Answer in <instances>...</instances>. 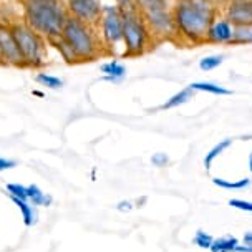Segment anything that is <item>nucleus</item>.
Listing matches in <instances>:
<instances>
[{"label": "nucleus", "instance_id": "obj_1", "mask_svg": "<svg viewBox=\"0 0 252 252\" xmlns=\"http://www.w3.org/2000/svg\"><path fill=\"white\" fill-rule=\"evenodd\" d=\"M178 42L204 45L209 27L220 15L216 0H174L171 5Z\"/></svg>", "mask_w": 252, "mask_h": 252}, {"label": "nucleus", "instance_id": "obj_2", "mask_svg": "<svg viewBox=\"0 0 252 252\" xmlns=\"http://www.w3.org/2000/svg\"><path fill=\"white\" fill-rule=\"evenodd\" d=\"M22 5L24 22L47 42L60 37L70 17L65 0H22Z\"/></svg>", "mask_w": 252, "mask_h": 252}, {"label": "nucleus", "instance_id": "obj_29", "mask_svg": "<svg viewBox=\"0 0 252 252\" xmlns=\"http://www.w3.org/2000/svg\"><path fill=\"white\" fill-rule=\"evenodd\" d=\"M151 163L158 166V168H163V166L169 163V158L166 153H156V155H153V158H151Z\"/></svg>", "mask_w": 252, "mask_h": 252}, {"label": "nucleus", "instance_id": "obj_27", "mask_svg": "<svg viewBox=\"0 0 252 252\" xmlns=\"http://www.w3.org/2000/svg\"><path fill=\"white\" fill-rule=\"evenodd\" d=\"M7 191L10 196L20 197V199L27 201L29 199V192H27V188L22 186V184H7Z\"/></svg>", "mask_w": 252, "mask_h": 252}, {"label": "nucleus", "instance_id": "obj_15", "mask_svg": "<svg viewBox=\"0 0 252 252\" xmlns=\"http://www.w3.org/2000/svg\"><path fill=\"white\" fill-rule=\"evenodd\" d=\"M48 45L55 47V50H57L58 53H60V57H62L66 63H78V58L75 57V53H73V50L70 48V45L62 38V35H60V37H57V38L50 40V42H48Z\"/></svg>", "mask_w": 252, "mask_h": 252}, {"label": "nucleus", "instance_id": "obj_32", "mask_svg": "<svg viewBox=\"0 0 252 252\" xmlns=\"http://www.w3.org/2000/svg\"><path fill=\"white\" fill-rule=\"evenodd\" d=\"M244 244L252 247V232H246L244 234Z\"/></svg>", "mask_w": 252, "mask_h": 252}, {"label": "nucleus", "instance_id": "obj_25", "mask_svg": "<svg viewBox=\"0 0 252 252\" xmlns=\"http://www.w3.org/2000/svg\"><path fill=\"white\" fill-rule=\"evenodd\" d=\"M222 62H224V57L222 55H209V57L201 58L199 68L202 71H211V70L218 68L219 65H222Z\"/></svg>", "mask_w": 252, "mask_h": 252}, {"label": "nucleus", "instance_id": "obj_20", "mask_svg": "<svg viewBox=\"0 0 252 252\" xmlns=\"http://www.w3.org/2000/svg\"><path fill=\"white\" fill-rule=\"evenodd\" d=\"M189 87L194 90V92H206L211 94H231V90L220 87V85L211 83V82H196V83H191Z\"/></svg>", "mask_w": 252, "mask_h": 252}, {"label": "nucleus", "instance_id": "obj_23", "mask_svg": "<svg viewBox=\"0 0 252 252\" xmlns=\"http://www.w3.org/2000/svg\"><path fill=\"white\" fill-rule=\"evenodd\" d=\"M35 82L38 85H42L45 88H50V90H58L63 87V80L58 78L55 75H50V73H37L35 76Z\"/></svg>", "mask_w": 252, "mask_h": 252}, {"label": "nucleus", "instance_id": "obj_11", "mask_svg": "<svg viewBox=\"0 0 252 252\" xmlns=\"http://www.w3.org/2000/svg\"><path fill=\"white\" fill-rule=\"evenodd\" d=\"M234 27L224 19V17H218L213 25L209 27L208 38H206V45H227L232 40Z\"/></svg>", "mask_w": 252, "mask_h": 252}, {"label": "nucleus", "instance_id": "obj_30", "mask_svg": "<svg viewBox=\"0 0 252 252\" xmlns=\"http://www.w3.org/2000/svg\"><path fill=\"white\" fill-rule=\"evenodd\" d=\"M17 163L13 159H7V158H0V171H5V169H12L15 168Z\"/></svg>", "mask_w": 252, "mask_h": 252}, {"label": "nucleus", "instance_id": "obj_12", "mask_svg": "<svg viewBox=\"0 0 252 252\" xmlns=\"http://www.w3.org/2000/svg\"><path fill=\"white\" fill-rule=\"evenodd\" d=\"M24 20L22 0H0V24L13 25Z\"/></svg>", "mask_w": 252, "mask_h": 252}, {"label": "nucleus", "instance_id": "obj_33", "mask_svg": "<svg viewBox=\"0 0 252 252\" xmlns=\"http://www.w3.org/2000/svg\"><path fill=\"white\" fill-rule=\"evenodd\" d=\"M236 252H252V247H249V246H237L236 247Z\"/></svg>", "mask_w": 252, "mask_h": 252}, {"label": "nucleus", "instance_id": "obj_18", "mask_svg": "<svg viewBox=\"0 0 252 252\" xmlns=\"http://www.w3.org/2000/svg\"><path fill=\"white\" fill-rule=\"evenodd\" d=\"M239 246V241L232 236H226V237H219V239L213 241V246H211V251L213 252H236V247Z\"/></svg>", "mask_w": 252, "mask_h": 252}, {"label": "nucleus", "instance_id": "obj_4", "mask_svg": "<svg viewBox=\"0 0 252 252\" xmlns=\"http://www.w3.org/2000/svg\"><path fill=\"white\" fill-rule=\"evenodd\" d=\"M123 17V53L126 58H136L153 50L156 40L138 5L120 10Z\"/></svg>", "mask_w": 252, "mask_h": 252}, {"label": "nucleus", "instance_id": "obj_8", "mask_svg": "<svg viewBox=\"0 0 252 252\" xmlns=\"http://www.w3.org/2000/svg\"><path fill=\"white\" fill-rule=\"evenodd\" d=\"M0 63L15 68H25V62L13 37L12 27L3 24H0Z\"/></svg>", "mask_w": 252, "mask_h": 252}, {"label": "nucleus", "instance_id": "obj_21", "mask_svg": "<svg viewBox=\"0 0 252 252\" xmlns=\"http://www.w3.org/2000/svg\"><path fill=\"white\" fill-rule=\"evenodd\" d=\"M27 192H29V199L33 202L35 206H50L52 204V197L47 196L45 192H42V189L35 184L27 186Z\"/></svg>", "mask_w": 252, "mask_h": 252}, {"label": "nucleus", "instance_id": "obj_28", "mask_svg": "<svg viewBox=\"0 0 252 252\" xmlns=\"http://www.w3.org/2000/svg\"><path fill=\"white\" fill-rule=\"evenodd\" d=\"M229 206L241 211H246V213H252V202L244 201V199H231L229 201Z\"/></svg>", "mask_w": 252, "mask_h": 252}, {"label": "nucleus", "instance_id": "obj_13", "mask_svg": "<svg viewBox=\"0 0 252 252\" xmlns=\"http://www.w3.org/2000/svg\"><path fill=\"white\" fill-rule=\"evenodd\" d=\"M101 73H103V80L111 83H118L126 76V66L123 63H120L118 60H110L101 65Z\"/></svg>", "mask_w": 252, "mask_h": 252}, {"label": "nucleus", "instance_id": "obj_6", "mask_svg": "<svg viewBox=\"0 0 252 252\" xmlns=\"http://www.w3.org/2000/svg\"><path fill=\"white\" fill-rule=\"evenodd\" d=\"M96 30L106 55H111L118 47H123V17L115 3H106V5L103 3V12L96 24Z\"/></svg>", "mask_w": 252, "mask_h": 252}, {"label": "nucleus", "instance_id": "obj_16", "mask_svg": "<svg viewBox=\"0 0 252 252\" xmlns=\"http://www.w3.org/2000/svg\"><path fill=\"white\" fill-rule=\"evenodd\" d=\"M10 197H12V201L19 206L20 213H22V216H24L25 226H29V227L33 226V224L37 222V211L33 209V206H30L29 202L20 199V197H15V196H10Z\"/></svg>", "mask_w": 252, "mask_h": 252}, {"label": "nucleus", "instance_id": "obj_19", "mask_svg": "<svg viewBox=\"0 0 252 252\" xmlns=\"http://www.w3.org/2000/svg\"><path fill=\"white\" fill-rule=\"evenodd\" d=\"M231 145H232V139H231V138H226V139H222V141H219L218 145H216V146L213 148V150H211V151L208 153V155H206V158H204L206 171H209V169H211V166H213L216 158L222 155V153L226 151Z\"/></svg>", "mask_w": 252, "mask_h": 252}, {"label": "nucleus", "instance_id": "obj_17", "mask_svg": "<svg viewBox=\"0 0 252 252\" xmlns=\"http://www.w3.org/2000/svg\"><path fill=\"white\" fill-rule=\"evenodd\" d=\"M231 43L232 45H252V25L234 27Z\"/></svg>", "mask_w": 252, "mask_h": 252}, {"label": "nucleus", "instance_id": "obj_22", "mask_svg": "<svg viewBox=\"0 0 252 252\" xmlns=\"http://www.w3.org/2000/svg\"><path fill=\"white\" fill-rule=\"evenodd\" d=\"M134 3L141 12H153V10H166L169 7V0H134Z\"/></svg>", "mask_w": 252, "mask_h": 252}, {"label": "nucleus", "instance_id": "obj_3", "mask_svg": "<svg viewBox=\"0 0 252 252\" xmlns=\"http://www.w3.org/2000/svg\"><path fill=\"white\" fill-rule=\"evenodd\" d=\"M62 38L70 45L78 63L93 62L100 57L106 55V50L98 35L96 25L87 24L75 17H68L65 27L62 30Z\"/></svg>", "mask_w": 252, "mask_h": 252}, {"label": "nucleus", "instance_id": "obj_31", "mask_svg": "<svg viewBox=\"0 0 252 252\" xmlns=\"http://www.w3.org/2000/svg\"><path fill=\"white\" fill-rule=\"evenodd\" d=\"M116 208H118V211H129L131 209V202H126V201H121L118 206H116Z\"/></svg>", "mask_w": 252, "mask_h": 252}, {"label": "nucleus", "instance_id": "obj_26", "mask_svg": "<svg viewBox=\"0 0 252 252\" xmlns=\"http://www.w3.org/2000/svg\"><path fill=\"white\" fill-rule=\"evenodd\" d=\"M213 236H209L208 232L204 231H197L196 236H194V244L197 247H201V249H211V246H213Z\"/></svg>", "mask_w": 252, "mask_h": 252}, {"label": "nucleus", "instance_id": "obj_7", "mask_svg": "<svg viewBox=\"0 0 252 252\" xmlns=\"http://www.w3.org/2000/svg\"><path fill=\"white\" fill-rule=\"evenodd\" d=\"M143 17H145L148 27H150L153 38L158 42H173V40H178V33H176V27H174V20H173V13H171V8H166V10H153V12H141Z\"/></svg>", "mask_w": 252, "mask_h": 252}, {"label": "nucleus", "instance_id": "obj_9", "mask_svg": "<svg viewBox=\"0 0 252 252\" xmlns=\"http://www.w3.org/2000/svg\"><path fill=\"white\" fill-rule=\"evenodd\" d=\"M68 15L75 19L96 25L103 12L101 0H65Z\"/></svg>", "mask_w": 252, "mask_h": 252}, {"label": "nucleus", "instance_id": "obj_24", "mask_svg": "<svg viewBox=\"0 0 252 252\" xmlns=\"http://www.w3.org/2000/svg\"><path fill=\"white\" fill-rule=\"evenodd\" d=\"M213 183L216 186L222 188V189H244L251 186V179L244 178V179H237V181H227V179H220V178H214Z\"/></svg>", "mask_w": 252, "mask_h": 252}, {"label": "nucleus", "instance_id": "obj_14", "mask_svg": "<svg viewBox=\"0 0 252 252\" xmlns=\"http://www.w3.org/2000/svg\"><path fill=\"white\" fill-rule=\"evenodd\" d=\"M192 96H194V90L191 87H188V88L181 90L179 93L173 94V96H171L169 100H166V103H163L159 108L161 110H173V108H178V106L184 105V103H188L189 100H192Z\"/></svg>", "mask_w": 252, "mask_h": 252}, {"label": "nucleus", "instance_id": "obj_10", "mask_svg": "<svg viewBox=\"0 0 252 252\" xmlns=\"http://www.w3.org/2000/svg\"><path fill=\"white\" fill-rule=\"evenodd\" d=\"M222 17L232 27L252 25V0H227Z\"/></svg>", "mask_w": 252, "mask_h": 252}, {"label": "nucleus", "instance_id": "obj_5", "mask_svg": "<svg viewBox=\"0 0 252 252\" xmlns=\"http://www.w3.org/2000/svg\"><path fill=\"white\" fill-rule=\"evenodd\" d=\"M10 27L17 45H19L22 58L25 62V68H42L47 62V40L32 27L27 25L24 20Z\"/></svg>", "mask_w": 252, "mask_h": 252}, {"label": "nucleus", "instance_id": "obj_34", "mask_svg": "<svg viewBox=\"0 0 252 252\" xmlns=\"http://www.w3.org/2000/svg\"><path fill=\"white\" fill-rule=\"evenodd\" d=\"M249 169H251V173H252V151H251V155H249Z\"/></svg>", "mask_w": 252, "mask_h": 252}]
</instances>
